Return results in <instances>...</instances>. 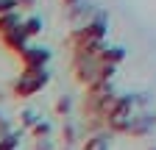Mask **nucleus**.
Masks as SVG:
<instances>
[{
  "label": "nucleus",
  "mask_w": 156,
  "mask_h": 150,
  "mask_svg": "<svg viewBox=\"0 0 156 150\" xmlns=\"http://www.w3.org/2000/svg\"><path fill=\"white\" fill-rule=\"evenodd\" d=\"M50 81L48 70H23V75L14 81V95L17 97H31L39 89H45Z\"/></svg>",
  "instance_id": "1"
},
{
  "label": "nucleus",
  "mask_w": 156,
  "mask_h": 150,
  "mask_svg": "<svg viewBox=\"0 0 156 150\" xmlns=\"http://www.w3.org/2000/svg\"><path fill=\"white\" fill-rule=\"evenodd\" d=\"M103 36H106V20L101 14V17H95V20H87L78 28L73 33V42H75V47H89V45H101Z\"/></svg>",
  "instance_id": "2"
},
{
  "label": "nucleus",
  "mask_w": 156,
  "mask_h": 150,
  "mask_svg": "<svg viewBox=\"0 0 156 150\" xmlns=\"http://www.w3.org/2000/svg\"><path fill=\"white\" fill-rule=\"evenodd\" d=\"M20 59H23V67H25V70H45V64L50 61V50H48V47L28 45L23 53H20Z\"/></svg>",
  "instance_id": "3"
},
{
  "label": "nucleus",
  "mask_w": 156,
  "mask_h": 150,
  "mask_svg": "<svg viewBox=\"0 0 156 150\" xmlns=\"http://www.w3.org/2000/svg\"><path fill=\"white\" fill-rule=\"evenodd\" d=\"M0 39H3V45H6L9 50H14L17 56L23 53L25 47H28V33L23 31V22H20V25H17L14 31H9L6 36H0Z\"/></svg>",
  "instance_id": "4"
},
{
  "label": "nucleus",
  "mask_w": 156,
  "mask_h": 150,
  "mask_svg": "<svg viewBox=\"0 0 156 150\" xmlns=\"http://www.w3.org/2000/svg\"><path fill=\"white\" fill-rule=\"evenodd\" d=\"M123 59H126V50H123V47H106V45H103V50L98 53V61L106 64V67H117Z\"/></svg>",
  "instance_id": "5"
},
{
  "label": "nucleus",
  "mask_w": 156,
  "mask_h": 150,
  "mask_svg": "<svg viewBox=\"0 0 156 150\" xmlns=\"http://www.w3.org/2000/svg\"><path fill=\"white\" fill-rule=\"evenodd\" d=\"M20 22H23V14H20V11H6V14H0V36H6L9 31H14Z\"/></svg>",
  "instance_id": "6"
},
{
  "label": "nucleus",
  "mask_w": 156,
  "mask_h": 150,
  "mask_svg": "<svg viewBox=\"0 0 156 150\" xmlns=\"http://www.w3.org/2000/svg\"><path fill=\"white\" fill-rule=\"evenodd\" d=\"M23 31L28 33V39H31V36H36L39 31H42V20H39L36 14H31V17H23Z\"/></svg>",
  "instance_id": "7"
},
{
  "label": "nucleus",
  "mask_w": 156,
  "mask_h": 150,
  "mask_svg": "<svg viewBox=\"0 0 156 150\" xmlns=\"http://www.w3.org/2000/svg\"><path fill=\"white\" fill-rule=\"evenodd\" d=\"M84 150H109V136H103V134H98V136L87 139Z\"/></svg>",
  "instance_id": "8"
},
{
  "label": "nucleus",
  "mask_w": 156,
  "mask_h": 150,
  "mask_svg": "<svg viewBox=\"0 0 156 150\" xmlns=\"http://www.w3.org/2000/svg\"><path fill=\"white\" fill-rule=\"evenodd\" d=\"M17 145H20V134H14V131L0 139V150H17Z\"/></svg>",
  "instance_id": "9"
},
{
  "label": "nucleus",
  "mask_w": 156,
  "mask_h": 150,
  "mask_svg": "<svg viewBox=\"0 0 156 150\" xmlns=\"http://www.w3.org/2000/svg\"><path fill=\"white\" fill-rule=\"evenodd\" d=\"M31 131H34V136H36V139H48V136H50V125H48V122H42V120H39Z\"/></svg>",
  "instance_id": "10"
},
{
  "label": "nucleus",
  "mask_w": 156,
  "mask_h": 150,
  "mask_svg": "<svg viewBox=\"0 0 156 150\" xmlns=\"http://www.w3.org/2000/svg\"><path fill=\"white\" fill-rule=\"evenodd\" d=\"M36 122H39V120H36V114H34L31 108H28V111H23V125H25V128H34Z\"/></svg>",
  "instance_id": "11"
},
{
  "label": "nucleus",
  "mask_w": 156,
  "mask_h": 150,
  "mask_svg": "<svg viewBox=\"0 0 156 150\" xmlns=\"http://www.w3.org/2000/svg\"><path fill=\"white\" fill-rule=\"evenodd\" d=\"M6 11H20L14 0H0V14H6Z\"/></svg>",
  "instance_id": "12"
},
{
  "label": "nucleus",
  "mask_w": 156,
  "mask_h": 150,
  "mask_svg": "<svg viewBox=\"0 0 156 150\" xmlns=\"http://www.w3.org/2000/svg\"><path fill=\"white\" fill-rule=\"evenodd\" d=\"M56 111H58V114H67V111H70V100H67V97H62V100L56 103Z\"/></svg>",
  "instance_id": "13"
},
{
  "label": "nucleus",
  "mask_w": 156,
  "mask_h": 150,
  "mask_svg": "<svg viewBox=\"0 0 156 150\" xmlns=\"http://www.w3.org/2000/svg\"><path fill=\"white\" fill-rule=\"evenodd\" d=\"M14 3H17V9H34V0H14Z\"/></svg>",
  "instance_id": "14"
},
{
  "label": "nucleus",
  "mask_w": 156,
  "mask_h": 150,
  "mask_svg": "<svg viewBox=\"0 0 156 150\" xmlns=\"http://www.w3.org/2000/svg\"><path fill=\"white\" fill-rule=\"evenodd\" d=\"M64 3H70V6H78V0H64Z\"/></svg>",
  "instance_id": "15"
}]
</instances>
